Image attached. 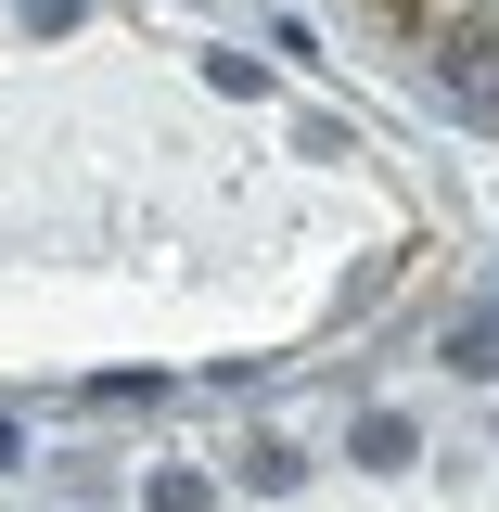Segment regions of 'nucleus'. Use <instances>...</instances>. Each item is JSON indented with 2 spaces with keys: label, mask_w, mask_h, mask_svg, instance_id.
I'll return each mask as SVG.
<instances>
[{
  "label": "nucleus",
  "mask_w": 499,
  "mask_h": 512,
  "mask_svg": "<svg viewBox=\"0 0 499 512\" xmlns=\"http://www.w3.org/2000/svg\"><path fill=\"white\" fill-rule=\"evenodd\" d=\"M448 372H499V295H474L448 320Z\"/></svg>",
  "instance_id": "1"
},
{
  "label": "nucleus",
  "mask_w": 499,
  "mask_h": 512,
  "mask_svg": "<svg viewBox=\"0 0 499 512\" xmlns=\"http://www.w3.org/2000/svg\"><path fill=\"white\" fill-rule=\"evenodd\" d=\"M359 461H372V474H397V461H410V423H397V410H372V423H359Z\"/></svg>",
  "instance_id": "2"
}]
</instances>
